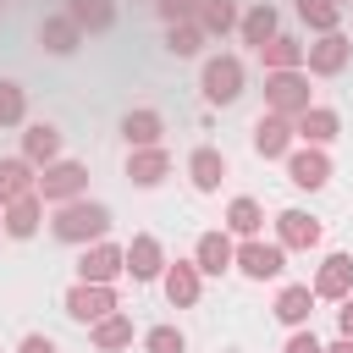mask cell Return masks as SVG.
I'll list each match as a JSON object with an SVG mask.
<instances>
[{
	"instance_id": "37",
	"label": "cell",
	"mask_w": 353,
	"mask_h": 353,
	"mask_svg": "<svg viewBox=\"0 0 353 353\" xmlns=\"http://www.w3.org/2000/svg\"><path fill=\"white\" fill-rule=\"evenodd\" d=\"M17 353H55V342H50V336H39V331H33V336H22V347H17Z\"/></svg>"
},
{
	"instance_id": "3",
	"label": "cell",
	"mask_w": 353,
	"mask_h": 353,
	"mask_svg": "<svg viewBox=\"0 0 353 353\" xmlns=\"http://www.w3.org/2000/svg\"><path fill=\"white\" fill-rule=\"evenodd\" d=\"M265 105H270V116H303L309 110V77L303 72H270L265 77Z\"/></svg>"
},
{
	"instance_id": "9",
	"label": "cell",
	"mask_w": 353,
	"mask_h": 353,
	"mask_svg": "<svg viewBox=\"0 0 353 353\" xmlns=\"http://www.w3.org/2000/svg\"><path fill=\"white\" fill-rule=\"evenodd\" d=\"M193 265H199L204 276H221V270H232V265H237V248L226 243V232H204V237H199V248H193Z\"/></svg>"
},
{
	"instance_id": "38",
	"label": "cell",
	"mask_w": 353,
	"mask_h": 353,
	"mask_svg": "<svg viewBox=\"0 0 353 353\" xmlns=\"http://www.w3.org/2000/svg\"><path fill=\"white\" fill-rule=\"evenodd\" d=\"M336 325H342V336L353 342V303H342V309H336Z\"/></svg>"
},
{
	"instance_id": "21",
	"label": "cell",
	"mask_w": 353,
	"mask_h": 353,
	"mask_svg": "<svg viewBox=\"0 0 353 353\" xmlns=\"http://www.w3.org/2000/svg\"><path fill=\"white\" fill-rule=\"evenodd\" d=\"M165 298H171L176 309L199 303V265H171V270H165Z\"/></svg>"
},
{
	"instance_id": "31",
	"label": "cell",
	"mask_w": 353,
	"mask_h": 353,
	"mask_svg": "<svg viewBox=\"0 0 353 353\" xmlns=\"http://www.w3.org/2000/svg\"><path fill=\"white\" fill-rule=\"evenodd\" d=\"M259 221H265V210H259L254 199H232V210H226V226H232L237 237H254V232H259Z\"/></svg>"
},
{
	"instance_id": "41",
	"label": "cell",
	"mask_w": 353,
	"mask_h": 353,
	"mask_svg": "<svg viewBox=\"0 0 353 353\" xmlns=\"http://www.w3.org/2000/svg\"><path fill=\"white\" fill-rule=\"evenodd\" d=\"M0 6H6V0H0Z\"/></svg>"
},
{
	"instance_id": "34",
	"label": "cell",
	"mask_w": 353,
	"mask_h": 353,
	"mask_svg": "<svg viewBox=\"0 0 353 353\" xmlns=\"http://www.w3.org/2000/svg\"><path fill=\"white\" fill-rule=\"evenodd\" d=\"M143 347H149V353H182L188 342H182V331H176V325H154V331L143 336Z\"/></svg>"
},
{
	"instance_id": "5",
	"label": "cell",
	"mask_w": 353,
	"mask_h": 353,
	"mask_svg": "<svg viewBox=\"0 0 353 353\" xmlns=\"http://www.w3.org/2000/svg\"><path fill=\"white\" fill-rule=\"evenodd\" d=\"M281 265H287L281 243H259V237H248V243L237 248V270H243L248 281H270V276H281Z\"/></svg>"
},
{
	"instance_id": "20",
	"label": "cell",
	"mask_w": 353,
	"mask_h": 353,
	"mask_svg": "<svg viewBox=\"0 0 353 353\" xmlns=\"http://www.w3.org/2000/svg\"><path fill=\"white\" fill-rule=\"evenodd\" d=\"M33 188H39V176L28 171V160H0V210L17 204V199H28Z\"/></svg>"
},
{
	"instance_id": "7",
	"label": "cell",
	"mask_w": 353,
	"mask_h": 353,
	"mask_svg": "<svg viewBox=\"0 0 353 353\" xmlns=\"http://www.w3.org/2000/svg\"><path fill=\"white\" fill-rule=\"evenodd\" d=\"M66 314L83 320V325H88V320L99 325L105 314H116V292H110V287H94V281H77V287L66 292Z\"/></svg>"
},
{
	"instance_id": "17",
	"label": "cell",
	"mask_w": 353,
	"mask_h": 353,
	"mask_svg": "<svg viewBox=\"0 0 353 353\" xmlns=\"http://www.w3.org/2000/svg\"><path fill=\"white\" fill-rule=\"evenodd\" d=\"M287 176H292L298 188H325L331 160H325L320 149H298V154H287Z\"/></svg>"
},
{
	"instance_id": "22",
	"label": "cell",
	"mask_w": 353,
	"mask_h": 353,
	"mask_svg": "<svg viewBox=\"0 0 353 353\" xmlns=\"http://www.w3.org/2000/svg\"><path fill=\"white\" fill-rule=\"evenodd\" d=\"M259 55H265V66H270V72H298V61H303L309 50H303L298 39H287V33H276V39H270Z\"/></svg>"
},
{
	"instance_id": "36",
	"label": "cell",
	"mask_w": 353,
	"mask_h": 353,
	"mask_svg": "<svg viewBox=\"0 0 353 353\" xmlns=\"http://www.w3.org/2000/svg\"><path fill=\"white\" fill-rule=\"evenodd\" d=\"M287 353H325V347L314 342V331H292V342H287Z\"/></svg>"
},
{
	"instance_id": "14",
	"label": "cell",
	"mask_w": 353,
	"mask_h": 353,
	"mask_svg": "<svg viewBox=\"0 0 353 353\" xmlns=\"http://www.w3.org/2000/svg\"><path fill=\"white\" fill-rule=\"evenodd\" d=\"M160 132H165L160 110H127V116H121V138H127L132 149H154Z\"/></svg>"
},
{
	"instance_id": "30",
	"label": "cell",
	"mask_w": 353,
	"mask_h": 353,
	"mask_svg": "<svg viewBox=\"0 0 353 353\" xmlns=\"http://www.w3.org/2000/svg\"><path fill=\"white\" fill-rule=\"evenodd\" d=\"M199 28H204V33L237 28V0H204V6H199Z\"/></svg>"
},
{
	"instance_id": "4",
	"label": "cell",
	"mask_w": 353,
	"mask_h": 353,
	"mask_svg": "<svg viewBox=\"0 0 353 353\" xmlns=\"http://www.w3.org/2000/svg\"><path fill=\"white\" fill-rule=\"evenodd\" d=\"M83 188H88V171H83L77 160H55V165H44V176H39L33 193H39L44 204H72Z\"/></svg>"
},
{
	"instance_id": "28",
	"label": "cell",
	"mask_w": 353,
	"mask_h": 353,
	"mask_svg": "<svg viewBox=\"0 0 353 353\" xmlns=\"http://www.w3.org/2000/svg\"><path fill=\"white\" fill-rule=\"evenodd\" d=\"M127 342H132V320H127V314H105V320L94 325V347L110 353V347H127Z\"/></svg>"
},
{
	"instance_id": "1",
	"label": "cell",
	"mask_w": 353,
	"mask_h": 353,
	"mask_svg": "<svg viewBox=\"0 0 353 353\" xmlns=\"http://www.w3.org/2000/svg\"><path fill=\"white\" fill-rule=\"evenodd\" d=\"M50 232H55L61 243L105 237V232H110V210H105V204H88V199H72V204H61V215L50 221Z\"/></svg>"
},
{
	"instance_id": "11",
	"label": "cell",
	"mask_w": 353,
	"mask_h": 353,
	"mask_svg": "<svg viewBox=\"0 0 353 353\" xmlns=\"http://www.w3.org/2000/svg\"><path fill=\"white\" fill-rule=\"evenodd\" d=\"M188 176H193V188H199V193H215V188H221V176H226V154H221V149H210V143H204V149H193V154H188Z\"/></svg>"
},
{
	"instance_id": "40",
	"label": "cell",
	"mask_w": 353,
	"mask_h": 353,
	"mask_svg": "<svg viewBox=\"0 0 353 353\" xmlns=\"http://www.w3.org/2000/svg\"><path fill=\"white\" fill-rule=\"evenodd\" d=\"M0 226H6V210H0Z\"/></svg>"
},
{
	"instance_id": "29",
	"label": "cell",
	"mask_w": 353,
	"mask_h": 353,
	"mask_svg": "<svg viewBox=\"0 0 353 353\" xmlns=\"http://www.w3.org/2000/svg\"><path fill=\"white\" fill-rule=\"evenodd\" d=\"M298 17H303L309 28H320V33H336L342 6H336V0H298Z\"/></svg>"
},
{
	"instance_id": "2",
	"label": "cell",
	"mask_w": 353,
	"mask_h": 353,
	"mask_svg": "<svg viewBox=\"0 0 353 353\" xmlns=\"http://www.w3.org/2000/svg\"><path fill=\"white\" fill-rule=\"evenodd\" d=\"M199 88H204L210 105H232L243 94V61L237 55H210L204 72H199Z\"/></svg>"
},
{
	"instance_id": "25",
	"label": "cell",
	"mask_w": 353,
	"mask_h": 353,
	"mask_svg": "<svg viewBox=\"0 0 353 353\" xmlns=\"http://www.w3.org/2000/svg\"><path fill=\"white\" fill-rule=\"evenodd\" d=\"M309 303H314V287H281L276 320H281V325H303V320H309Z\"/></svg>"
},
{
	"instance_id": "24",
	"label": "cell",
	"mask_w": 353,
	"mask_h": 353,
	"mask_svg": "<svg viewBox=\"0 0 353 353\" xmlns=\"http://www.w3.org/2000/svg\"><path fill=\"white\" fill-rule=\"evenodd\" d=\"M39 193H28V199H17V204H6V232L11 237H33L39 232Z\"/></svg>"
},
{
	"instance_id": "10",
	"label": "cell",
	"mask_w": 353,
	"mask_h": 353,
	"mask_svg": "<svg viewBox=\"0 0 353 353\" xmlns=\"http://www.w3.org/2000/svg\"><path fill=\"white\" fill-rule=\"evenodd\" d=\"M347 287H353V254H325L314 276V298H347Z\"/></svg>"
},
{
	"instance_id": "12",
	"label": "cell",
	"mask_w": 353,
	"mask_h": 353,
	"mask_svg": "<svg viewBox=\"0 0 353 353\" xmlns=\"http://www.w3.org/2000/svg\"><path fill=\"white\" fill-rule=\"evenodd\" d=\"M276 232H281V248H314L320 243V221L303 215V210H281L276 215Z\"/></svg>"
},
{
	"instance_id": "26",
	"label": "cell",
	"mask_w": 353,
	"mask_h": 353,
	"mask_svg": "<svg viewBox=\"0 0 353 353\" xmlns=\"http://www.w3.org/2000/svg\"><path fill=\"white\" fill-rule=\"evenodd\" d=\"M270 39H276V6H254V11L243 17V44L265 50Z\"/></svg>"
},
{
	"instance_id": "13",
	"label": "cell",
	"mask_w": 353,
	"mask_h": 353,
	"mask_svg": "<svg viewBox=\"0 0 353 353\" xmlns=\"http://www.w3.org/2000/svg\"><path fill=\"white\" fill-rule=\"evenodd\" d=\"M39 44H44L50 55H72V50L83 44V28H77L72 17H44V22H39Z\"/></svg>"
},
{
	"instance_id": "19",
	"label": "cell",
	"mask_w": 353,
	"mask_h": 353,
	"mask_svg": "<svg viewBox=\"0 0 353 353\" xmlns=\"http://www.w3.org/2000/svg\"><path fill=\"white\" fill-rule=\"evenodd\" d=\"M287 143H292V121L287 116H259L254 121V149L270 160V154H287Z\"/></svg>"
},
{
	"instance_id": "39",
	"label": "cell",
	"mask_w": 353,
	"mask_h": 353,
	"mask_svg": "<svg viewBox=\"0 0 353 353\" xmlns=\"http://www.w3.org/2000/svg\"><path fill=\"white\" fill-rule=\"evenodd\" d=\"M325 353H353V342H347V336H342V342H336V347H325Z\"/></svg>"
},
{
	"instance_id": "35",
	"label": "cell",
	"mask_w": 353,
	"mask_h": 353,
	"mask_svg": "<svg viewBox=\"0 0 353 353\" xmlns=\"http://www.w3.org/2000/svg\"><path fill=\"white\" fill-rule=\"evenodd\" d=\"M199 6H204V0H160V17H165V22H193Z\"/></svg>"
},
{
	"instance_id": "27",
	"label": "cell",
	"mask_w": 353,
	"mask_h": 353,
	"mask_svg": "<svg viewBox=\"0 0 353 353\" xmlns=\"http://www.w3.org/2000/svg\"><path fill=\"white\" fill-rule=\"evenodd\" d=\"M66 17H72L77 28H94V33H105V28L116 22L110 0H72V6H66Z\"/></svg>"
},
{
	"instance_id": "18",
	"label": "cell",
	"mask_w": 353,
	"mask_h": 353,
	"mask_svg": "<svg viewBox=\"0 0 353 353\" xmlns=\"http://www.w3.org/2000/svg\"><path fill=\"white\" fill-rule=\"evenodd\" d=\"M160 265H165V259H160V243H154L149 232H138V237L127 243V270H132V281H154Z\"/></svg>"
},
{
	"instance_id": "32",
	"label": "cell",
	"mask_w": 353,
	"mask_h": 353,
	"mask_svg": "<svg viewBox=\"0 0 353 353\" xmlns=\"http://www.w3.org/2000/svg\"><path fill=\"white\" fill-rule=\"evenodd\" d=\"M199 44H204V28L199 22H171V33H165V50L171 55H199Z\"/></svg>"
},
{
	"instance_id": "33",
	"label": "cell",
	"mask_w": 353,
	"mask_h": 353,
	"mask_svg": "<svg viewBox=\"0 0 353 353\" xmlns=\"http://www.w3.org/2000/svg\"><path fill=\"white\" fill-rule=\"evenodd\" d=\"M22 110H28V94H22V83L0 77V127H17V121H22Z\"/></svg>"
},
{
	"instance_id": "15",
	"label": "cell",
	"mask_w": 353,
	"mask_h": 353,
	"mask_svg": "<svg viewBox=\"0 0 353 353\" xmlns=\"http://www.w3.org/2000/svg\"><path fill=\"white\" fill-rule=\"evenodd\" d=\"M292 132H298V138H309V143H331V138L342 132V116H336V110H325V105H309V110L292 121Z\"/></svg>"
},
{
	"instance_id": "8",
	"label": "cell",
	"mask_w": 353,
	"mask_h": 353,
	"mask_svg": "<svg viewBox=\"0 0 353 353\" xmlns=\"http://www.w3.org/2000/svg\"><path fill=\"white\" fill-rule=\"evenodd\" d=\"M303 61H309V72H314V77H336V72L353 61V44H347L342 33H320V44H309V55H303Z\"/></svg>"
},
{
	"instance_id": "6",
	"label": "cell",
	"mask_w": 353,
	"mask_h": 353,
	"mask_svg": "<svg viewBox=\"0 0 353 353\" xmlns=\"http://www.w3.org/2000/svg\"><path fill=\"white\" fill-rule=\"evenodd\" d=\"M121 270H127V248H116V243H94V248L77 259V276L94 281V287H110Z\"/></svg>"
},
{
	"instance_id": "23",
	"label": "cell",
	"mask_w": 353,
	"mask_h": 353,
	"mask_svg": "<svg viewBox=\"0 0 353 353\" xmlns=\"http://www.w3.org/2000/svg\"><path fill=\"white\" fill-rule=\"evenodd\" d=\"M22 149H28V160H44V165H50V160L61 154V132H55L50 121H33V127L22 132Z\"/></svg>"
},
{
	"instance_id": "16",
	"label": "cell",
	"mask_w": 353,
	"mask_h": 353,
	"mask_svg": "<svg viewBox=\"0 0 353 353\" xmlns=\"http://www.w3.org/2000/svg\"><path fill=\"white\" fill-rule=\"evenodd\" d=\"M165 171H171V154H165L160 143H154V149H132V154H127V176H132L138 188H154Z\"/></svg>"
}]
</instances>
